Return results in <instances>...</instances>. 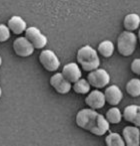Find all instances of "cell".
<instances>
[{
    "instance_id": "21",
    "label": "cell",
    "mask_w": 140,
    "mask_h": 146,
    "mask_svg": "<svg viewBox=\"0 0 140 146\" xmlns=\"http://www.w3.org/2000/svg\"><path fill=\"white\" fill-rule=\"evenodd\" d=\"M10 37V29L5 24H0V42H5Z\"/></svg>"
},
{
    "instance_id": "15",
    "label": "cell",
    "mask_w": 140,
    "mask_h": 146,
    "mask_svg": "<svg viewBox=\"0 0 140 146\" xmlns=\"http://www.w3.org/2000/svg\"><path fill=\"white\" fill-rule=\"evenodd\" d=\"M97 52H99V54L101 56L108 58L110 56H112L113 52H114V44L110 40H103L98 45Z\"/></svg>"
},
{
    "instance_id": "5",
    "label": "cell",
    "mask_w": 140,
    "mask_h": 146,
    "mask_svg": "<svg viewBox=\"0 0 140 146\" xmlns=\"http://www.w3.org/2000/svg\"><path fill=\"white\" fill-rule=\"evenodd\" d=\"M39 62L48 72H55L60 67V60H58L57 56L50 50H45L40 52Z\"/></svg>"
},
{
    "instance_id": "18",
    "label": "cell",
    "mask_w": 140,
    "mask_h": 146,
    "mask_svg": "<svg viewBox=\"0 0 140 146\" xmlns=\"http://www.w3.org/2000/svg\"><path fill=\"white\" fill-rule=\"evenodd\" d=\"M106 146H125L123 137L118 133L110 132L105 138Z\"/></svg>"
},
{
    "instance_id": "10",
    "label": "cell",
    "mask_w": 140,
    "mask_h": 146,
    "mask_svg": "<svg viewBox=\"0 0 140 146\" xmlns=\"http://www.w3.org/2000/svg\"><path fill=\"white\" fill-rule=\"evenodd\" d=\"M125 146H140V131L135 126H126L122 130Z\"/></svg>"
},
{
    "instance_id": "22",
    "label": "cell",
    "mask_w": 140,
    "mask_h": 146,
    "mask_svg": "<svg viewBox=\"0 0 140 146\" xmlns=\"http://www.w3.org/2000/svg\"><path fill=\"white\" fill-rule=\"evenodd\" d=\"M131 72L135 75L140 76V58H135L131 62Z\"/></svg>"
},
{
    "instance_id": "3",
    "label": "cell",
    "mask_w": 140,
    "mask_h": 146,
    "mask_svg": "<svg viewBox=\"0 0 140 146\" xmlns=\"http://www.w3.org/2000/svg\"><path fill=\"white\" fill-rule=\"evenodd\" d=\"M137 44V36L133 32L123 31L117 38V50L122 56H130Z\"/></svg>"
},
{
    "instance_id": "8",
    "label": "cell",
    "mask_w": 140,
    "mask_h": 146,
    "mask_svg": "<svg viewBox=\"0 0 140 146\" xmlns=\"http://www.w3.org/2000/svg\"><path fill=\"white\" fill-rule=\"evenodd\" d=\"M50 85L58 94L61 95H65L69 93V91L72 88L71 84L64 79L61 73L55 74L50 78Z\"/></svg>"
},
{
    "instance_id": "9",
    "label": "cell",
    "mask_w": 140,
    "mask_h": 146,
    "mask_svg": "<svg viewBox=\"0 0 140 146\" xmlns=\"http://www.w3.org/2000/svg\"><path fill=\"white\" fill-rule=\"evenodd\" d=\"M106 101H105V97L104 93L100 92L98 90H94L88 94V96L85 98V104H86L89 109L92 110H98L104 107Z\"/></svg>"
},
{
    "instance_id": "17",
    "label": "cell",
    "mask_w": 140,
    "mask_h": 146,
    "mask_svg": "<svg viewBox=\"0 0 140 146\" xmlns=\"http://www.w3.org/2000/svg\"><path fill=\"white\" fill-rule=\"evenodd\" d=\"M126 92L129 96L136 98L140 96V80L138 79H131L129 82L126 84Z\"/></svg>"
},
{
    "instance_id": "13",
    "label": "cell",
    "mask_w": 140,
    "mask_h": 146,
    "mask_svg": "<svg viewBox=\"0 0 140 146\" xmlns=\"http://www.w3.org/2000/svg\"><path fill=\"white\" fill-rule=\"evenodd\" d=\"M8 28L14 35H21L27 29V24L20 16H12L8 20Z\"/></svg>"
},
{
    "instance_id": "6",
    "label": "cell",
    "mask_w": 140,
    "mask_h": 146,
    "mask_svg": "<svg viewBox=\"0 0 140 146\" xmlns=\"http://www.w3.org/2000/svg\"><path fill=\"white\" fill-rule=\"evenodd\" d=\"M25 37L36 50H41L47 44V37L41 33L38 28L34 27V26L28 27L26 29Z\"/></svg>"
},
{
    "instance_id": "4",
    "label": "cell",
    "mask_w": 140,
    "mask_h": 146,
    "mask_svg": "<svg viewBox=\"0 0 140 146\" xmlns=\"http://www.w3.org/2000/svg\"><path fill=\"white\" fill-rule=\"evenodd\" d=\"M87 82L91 87L95 89L105 88L110 83V76L105 70L97 69L93 72H90L87 76Z\"/></svg>"
},
{
    "instance_id": "23",
    "label": "cell",
    "mask_w": 140,
    "mask_h": 146,
    "mask_svg": "<svg viewBox=\"0 0 140 146\" xmlns=\"http://www.w3.org/2000/svg\"><path fill=\"white\" fill-rule=\"evenodd\" d=\"M132 124L134 125L135 127H140V106L137 107V110H136L135 116H134L133 120H132Z\"/></svg>"
},
{
    "instance_id": "11",
    "label": "cell",
    "mask_w": 140,
    "mask_h": 146,
    "mask_svg": "<svg viewBox=\"0 0 140 146\" xmlns=\"http://www.w3.org/2000/svg\"><path fill=\"white\" fill-rule=\"evenodd\" d=\"M62 76L64 77V79L66 81L71 84V83H76L77 81L81 79V76H82V73H81V70L79 68V66L75 62H69V64H65L62 69L61 72Z\"/></svg>"
},
{
    "instance_id": "12",
    "label": "cell",
    "mask_w": 140,
    "mask_h": 146,
    "mask_svg": "<svg viewBox=\"0 0 140 146\" xmlns=\"http://www.w3.org/2000/svg\"><path fill=\"white\" fill-rule=\"evenodd\" d=\"M104 97H105V101L109 105L115 107V106H117L120 103L121 100L123 99V94H122V91L119 89V87L112 85V86H109L105 90Z\"/></svg>"
},
{
    "instance_id": "2",
    "label": "cell",
    "mask_w": 140,
    "mask_h": 146,
    "mask_svg": "<svg viewBox=\"0 0 140 146\" xmlns=\"http://www.w3.org/2000/svg\"><path fill=\"white\" fill-rule=\"evenodd\" d=\"M76 60L83 71L89 73L97 70L100 66V60L97 52L90 45H84L79 48L76 54Z\"/></svg>"
},
{
    "instance_id": "24",
    "label": "cell",
    "mask_w": 140,
    "mask_h": 146,
    "mask_svg": "<svg viewBox=\"0 0 140 146\" xmlns=\"http://www.w3.org/2000/svg\"><path fill=\"white\" fill-rule=\"evenodd\" d=\"M138 39H139V43H140V29H139V32H138Z\"/></svg>"
},
{
    "instance_id": "19",
    "label": "cell",
    "mask_w": 140,
    "mask_h": 146,
    "mask_svg": "<svg viewBox=\"0 0 140 146\" xmlns=\"http://www.w3.org/2000/svg\"><path fill=\"white\" fill-rule=\"evenodd\" d=\"M90 85L87 82V80L85 79H80L79 81H77L76 83L73 84V91L77 94H88L90 91Z\"/></svg>"
},
{
    "instance_id": "16",
    "label": "cell",
    "mask_w": 140,
    "mask_h": 146,
    "mask_svg": "<svg viewBox=\"0 0 140 146\" xmlns=\"http://www.w3.org/2000/svg\"><path fill=\"white\" fill-rule=\"evenodd\" d=\"M105 119L109 124H119L122 120V114L118 108L112 107L106 112Z\"/></svg>"
},
{
    "instance_id": "1",
    "label": "cell",
    "mask_w": 140,
    "mask_h": 146,
    "mask_svg": "<svg viewBox=\"0 0 140 146\" xmlns=\"http://www.w3.org/2000/svg\"><path fill=\"white\" fill-rule=\"evenodd\" d=\"M75 122L78 127L96 136H103L109 130V123L105 117L92 109L80 110L76 115Z\"/></svg>"
},
{
    "instance_id": "25",
    "label": "cell",
    "mask_w": 140,
    "mask_h": 146,
    "mask_svg": "<svg viewBox=\"0 0 140 146\" xmlns=\"http://www.w3.org/2000/svg\"><path fill=\"white\" fill-rule=\"evenodd\" d=\"M1 64H2V58H1V56H0V67H1Z\"/></svg>"
},
{
    "instance_id": "26",
    "label": "cell",
    "mask_w": 140,
    "mask_h": 146,
    "mask_svg": "<svg viewBox=\"0 0 140 146\" xmlns=\"http://www.w3.org/2000/svg\"><path fill=\"white\" fill-rule=\"evenodd\" d=\"M1 95H2V90H1V87H0V98H1Z\"/></svg>"
},
{
    "instance_id": "7",
    "label": "cell",
    "mask_w": 140,
    "mask_h": 146,
    "mask_svg": "<svg viewBox=\"0 0 140 146\" xmlns=\"http://www.w3.org/2000/svg\"><path fill=\"white\" fill-rule=\"evenodd\" d=\"M33 45L28 41L25 36H20L13 41V50L18 56L27 58L34 52Z\"/></svg>"
},
{
    "instance_id": "20",
    "label": "cell",
    "mask_w": 140,
    "mask_h": 146,
    "mask_svg": "<svg viewBox=\"0 0 140 146\" xmlns=\"http://www.w3.org/2000/svg\"><path fill=\"white\" fill-rule=\"evenodd\" d=\"M137 107H138L137 105H129V106H127V107H125V109H124V111H123V115H122L124 120L131 123L134 116H135Z\"/></svg>"
},
{
    "instance_id": "14",
    "label": "cell",
    "mask_w": 140,
    "mask_h": 146,
    "mask_svg": "<svg viewBox=\"0 0 140 146\" xmlns=\"http://www.w3.org/2000/svg\"><path fill=\"white\" fill-rule=\"evenodd\" d=\"M140 24V17L136 13H130L125 16L123 20V26L126 29V31L133 32L139 27Z\"/></svg>"
}]
</instances>
